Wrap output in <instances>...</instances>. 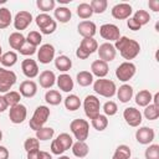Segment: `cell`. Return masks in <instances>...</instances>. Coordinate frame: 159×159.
<instances>
[{
	"instance_id": "obj_1",
	"label": "cell",
	"mask_w": 159,
	"mask_h": 159,
	"mask_svg": "<svg viewBox=\"0 0 159 159\" xmlns=\"http://www.w3.org/2000/svg\"><path fill=\"white\" fill-rule=\"evenodd\" d=\"M114 48H116V51H119L120 56L127 61L134 60L140 52L139 42L133 39H129L127 36H120L114 42Z\"/></svg>"
},
{
	"instance_id": "obj_2",
	"label": "cell",
	"mask_w": 159,
	"mask_h": 159,
	"mask_svg": "<svg viewBox=\"0 0 159 159\" xmlns=\"http://www.w3.org/2000/svg\"><path fill=\"white\" fill-rule=\"evenodd\" d=\"M93 89L97 94L106 97V98H112L116 92H117V86L112 80L107 78H98L93 81Z\"/></svg>"
},
{
	"instance_id": "obj_3",
	"label": "cell",
	"mask_w": 159,
	"mask_h": 159,
	"mask_svg": "<svg viewBox=\"0 0 159 159\" xmlns=\"http://www.w3.org/2000/svg\"><path fill=\"white\" fill-rule=\"evenodd\" d=\"M50 113L51 112H50V108L47 106H39L35 109L32 117L30 118V122H29L30 128L36 132L40 128L45 127V123L47 122V119L50 117Z\"/></svg>"
},
{
	"instance_id": "obj_4",
	"label": "cell",
	"mask_w": 159,
	"mask_h": 159,
	"mask_svg": "<svg viewBox=\"0 0 159 159\" xmlns=\"http://www.w3.org/2000/svg\"><path fill=\"white\" fill-rule=\"evenodd\" d=\"M70 130L78 142H84L89 134V123L82 118L73 119L70 123Z\"/></svg>"
},
{
	"instance_id": "obj_5",
	"label": "cell",
	"mask_w": 159,
	"mask_h": 159,
	"mask_svg": "<svg viewBox=\"0 0 159 159\" xmlns=\"http://www.w3.org/2000/svg\"><path fill=\"white\" fill-rule=\"evenodd\" d=\"M37 27L40 29V32L43 35H51L55 32V30L57 29V22L56 20H53L48 14L41 12L36 16L35 19Z\"/></svg>"
},
{
	"instance_id": "obj_6",
	"label": "cell",
	"mask_w": 159,
	"mask_h": 159,
	"mask_svg": "<svg viewBox=\"0 0 159 159\" xmlns=\"http://www.w3.org/2000/svg\"><path fill=\"white\" fill-rule=\"evenodd\" d=\"M99 109H101V102H99L98 97H96L94 94L86 96V98L83 99V111H84V114L89 119H93L94 117H97L99 114Z\"/></svg>"
},
{
	"instance_id": "obj_7",
	"label": "cell",
	"mask_w": 159,
	"mask_h": 159,
	"mask_svg": "<svg viewBox=\"0 0 159 159\" xmlns=\"http://www.w3.org/2000/svg\"><path fill=\"white\" fill-rule=\"evenodd\" d=\"M16 73L11 70H6L0 67V93H6L11 89V87L16 83Z\"/></svg>"
},
{
	"instance_id": "obj_8",
	"label": "cell",
	"mask_w": 159,
	"mask_h": 159,
	"mask_svg": "<svg viewBox=\"0 0 159 159\" xmlns=\"http://www.w3.org/2000/svg\"><path fill=\"white\" fill-rule=\"evenodd\" d=\"M135 72H137L135 65L133 62H130V61H124L117 67L116 77L122 82H127V81H129V80H132L134 77Z\"/></svg>"
},
{
	"instance_id": "obj_9",
	"label": "cell",
	"mask_w": 159,
	"mask_h": 159,
	"mask_svg": "<svg viewBox=\"0 0 159 159\" xmlns=\"http://www.w3.org/2000/svg\"><path fill=\"white\" fill-rule=\"evenodd\" d=\"M123 118L125 120V123L129 125V127H139L142 124V120H143V114L140 113L139 109L134 108V107H127L124 111H123Z\"/></svg>"
},
{
	"instance_id": "obj_10",
	"label": "cell",
	"mask_w": 159,
	"mask_h": 159,
	"mask_svg": "<svg viewBox=\"0 0 159 159\" xmlns=\"http://www.w3.org/2000/svg\"><path fill=\"white\" fill-rule=\"evenodd\" d=\"M99 35L102 39L107 40V42H116L120 37V31L119 27L114 24H103L99 27Z\"/></svg>"
},
{
	"instance_id": "obj_11",
	"label": "cell",
	"mask_w": 159,
	"mask_h": 159,
	"mask_svg": "<svg viewBox=\"0 0 159 159\" xmlns=\"http://www.w3.org/2000/svg\"><path fill=\"white\" fill-rule=\"evenodd\" d=\"M12 22H14V27L17 30V32H20L27 29L29 25L32 22V15L29 11L21 10L15 15V17L12 19Z\"/></svg>"
},
{
	"instance_id": "obj_12",
	"label": "cell",
	"mask_w": 159,
	"mask_h": 159,
	"mask_svg": "<svg viewBox=\"0 0 159 159\" xmlns=\"http://www.w3.org/2000/svg\"><path fill=\"white\" fill-rule=\"evenodd\" d=\"M37 60L42 65H47L55 60V47L51 43H43L37 50Z\"/></svg>"
},
{
	"instance_id": "obj_13",
	"label": "cell",
	"mask_w": 159,
	"mask_h": 159,
	"mask_svg": "<svg viewBox=\"0 0 159 159\" xmlns=\"http://www.w3.org/2000/svg\"><path fill=\"white\" fill-rule=\"evenodd\" d=\"M27 117V109L24 104L19 103L14 107H10L9 111V119L14 124H21Z\"/></svg>"
},
{
	"instance_id": "obj_14",
	"label": "cell",
	"mask_w": 159,
	"mask_h": 159,
	"mask_svg": "<svg viewBox=\"0 0 159 159\" xmlns=\"http://www.w3.org/2000/svg\"><path fill=\"white\" fill-rule=\"evenodd\" d=\"M97 52H98V60H102L104 62H111L116 58V55H117V51L114 48V45L111 43V42H104L102 45L98 46L97 48Z\"/></svg>"
},
{
	"instance_id": "obj_15",
	"label": "cell",
	"mask_w": 159,
	"mask_h": 159,
	"mask_svg": "<svg viewBox=\"0 0 159 159\" xmlns=\"http://www.w3.org/2000/svg\"><path fill=\"white\" fill-rule=\"evenodd\" d=\"M133 12V9L129 4L127 2H119L117 5H114L111 10V14L114 19L117 20H125V19H129L130 15Z\"/></svg>"
},
{
	"instance_id": "obj_16",
	"label": "cell",
	"mask_w": 159,
	"mask_h": 159,
	"mask_svg": "<svg viewBox=\"0 0 159 159\" xmlns=\"http://www.w3.org/2000/svg\"><path fill=\"white\" fill-rule=\"evenodd\" d=\"M154 138H155V132L150 127H139V129H137L135 132V139L139 144L143 145L152 144Z\"/></svg>"
},
{
	"instance_id": "obj_17",
	"label": "cell",
	"mask_w": 159,
	"mask_h": 159,
	"mask_svg": "<svg viewBox=\"0 0 159 159\" xmlns=\"http://www.w3.org/2000/svg\"><path fill=\"white\" fill-rule=\"evenodd\" d=\"M21 70H22V73L27 77V78H35L39 76V66H37V62L32 58H25L22 62H21Z\"/></svg>"
},
{
	"instance_id": "obj_18",
	"label": "cell",
	"mask_w": 159,
	"mask_h": 159,
	"mask_svg": "<svg viewBox=\"0 0 159 159\" xmlns=\"http://www.w3.org/2000/svg\"><path fill=\"white\" fill-rule=\"evenodd\" d=\"M19 93L25 98H32L37 93V84L32 80H26L20 83Z\"/></svg>"
},
{
	"instance_id": "obj_19",
	"label": "cell",
	"mask_w": 159,
	"mask_h": 159,
	"mask_svg": "<svg viewBox=\"0 0 159 159\" xmlns=\"http://www.w3.org/2000/svg\"><path fill=\"white\" fill-rule=\"evenodd\" d=\"M77 31L78 34L84 39V37H93L97 32V26L93 21L89 20H83L78 24L77 26Z\"/></svg>"
},
{
	"instance_id": "obj_20",
	"label": "cell",
	"mask_w": 159,
	"mask_h": 159,
	"mask_svg": "<svg viewBox=\"0 0 159 159\" xmlns=\"http://www.w3.org/2000/svg\"><path fill=\"white\" fill-rule=\"evenodd\" d=\"M108 63L102 60H96L91 65V73L98 78H104L108 75Z\"/></svg>"
},
{
	"instance_id": "obj_21",
	"label": "cell",
	"mask_w": 159,
	"mask_h": 159,
	"mask_svg": "<svg viewBox=\"0 0 159 159\" xmlns=\"http://www.w3.org/2000/svg\"><path fill=\"white\" fill-rule=\"evenodd\" d=\"M39 83L42 88H51L55 83H56V75L53 71H50V70H45L40 73L39 76Z\"/></svg>"
},
{
	"instance_id": "obj_22",
	"label": "cell",
	"mask_w": 159,
	"mask_h": 159,
	"mask_svg": "<svg viewBox=\"0 0 159 159\" xmlns=\"http://www.w3.org/2000/svg\"><path fill=\"white\" fill-rule=\"evenodd\" d=\"M56 83H57V87L66 93L71 92L75 86L72 77L68 73H61L58 77H56Z\"/></svg>"
},
{
	"instance_id": "obj_23",
	"label": "cell",
	"mask_w": 159,
	"mask_h": 159,
	"mask_svg": "<svg viewBox=\"0 0 159 159\" xmlns=\"http://www.w3.org/2000/svg\"><path fill=\"white\" fill-rule=\"evenodd\" d=\"M119 102L122 103H128L132 98H133V94H134V91H133V87L130 84H122L119 88H117V92H116Z\"/></svg>"
},
{
	"instance_id": "obj_24",
	"label": "cell",
	"mask_w": 159,
	"mask_h": 159,
	"mask_svg": "<svg viewBox=\"0 0 159 159\" xmlns=\"http://www.w3.org/2000/svg\"><path fill=\"white\" fill-rule=\"evenodd\" d=\"M53 15H55V19L57 21H60L61 24H66L71 20L72 17V12L68 7L66 6H58V7H55L53 10Z\"/></svg>"
},
{
	"instance_id": "obj_25",
	"label": "cell",
	"mask_w": 159,
	"mask_h": 159,
	"mask_svg": "<svg viewBox=\"0 0 159 159\" xmlns=\"http://www.w3.org/2000/svg\"><path fill=\"white\" fill-rule=\"evenodd\" d=\"M53 61H55V67H56L58 71L63 72V73H66L67 71H70L71 67H72V60H71L68 56H66V55L57 56Z\"/></svg>"
},
{
	"instance_id": "obj_26",
	"label": "cell",
	"mask_w": 159,
	"mask_h": 159,
	"mask_svg": "<svg viewBox=\"0 0 159 159\" xmlns=\"http://www.w3.org/2000/svg\"><path fill=\"white\" fill-rule=\"evenodd\" d=\"M25 42H26V39H25V36H24L21 32L15 31V32L10 34V36H9V45H10V47H11L12 50L19 51L20 47H21Z\"/></svg>"
},
{
	"instance_id": "obj_27",
	"label": "cell",
	"mask_w": 159,
	"mask_h": 159,
	"mask_svg": "<svg viewBox=\"0 0 159 159\" xmlns=\"http://www.w3.org/2000/svg\"><path fill=\"white\" fill-rule=\"evenodd\" d=\"M80 47L91 56L92 53H94L97 51L98 42L94 40V37H84V39H82V41L80 43Z\"/></svg>"
},
{
	"instance_id": "obj_28",
	"label": "cell",
	"mask_w": 159,
	"mask_h": 159,
	"mask_svg": "<svg viewBox=\"0 0 159 159\" xmlns=\"http://www.w3.org/2000/svg\"><path fill=\"white\" fill-rule=\"evenodd\" d=\"M71 149H72L73 155L77 157V158H84L89 153V148H88V145H87L86 142H78L77 140L76 143L72 144Z\"/></svg>"
},
{
	"instance_id": "obj_29",
	"label": "cell",
	"mask_w": 159,
	"mask_h": 159,
	"mask_svg": "<svg viewBox=\"0 0 159 159\" xmlns=\"http://www.w3.org/2000/svg\"><path fill=\"white\" fill-rule=\"evenodd\" d=\"M152 93L148 89H142L135 94V103L139 107H147L148 104L152 103Z\"/></svg>"
},
{
	"instance_id": "obj_30",
	"label": "cell",
	"mask_w": 159,
	"mask_h": 159,
	"mask_svg": "<svg viewBox=\"0 0 159 159\" xmlns=\"http://www.w3.org/2000/svg\"><path fill=\"white\" fill-rule=\"evenodd\" d=\"M45 101L50 106H58L62 102V96L57 89H48L45 93Z\"/></svg>"
},
{
	"instance_id": "obj_31",
	"label": "cell",
	"mask_w": 159,
	"mask_h": 159,
	"mask_svg": "<svg viewBox=\"0 0 159 159\" xmlns=\"http://www.w3.org/2000/svg\"><path fill=\"white\" fill-rule=\"evenodd\" d=\"M63 103H65V107L66 109L73 112V111H77L80 107H81V99L76 94H68L65 99H63Z\"/></svg>"
},
{
	"instance_id": "obj_32",
	"label": "cell",
	"mask_w": 159,
	"mask_h": 159,
	"mask_svg": "<svg viewBox=\"0 0 159 159\" xmlns=\"http://www.w3.org/2000/svg\"><path fill=\"white\" fill-rule=\"evenodd\" d=\"M17 62V53L15 51H7L4 52L1 55V61L0 63L2 65V67H12L15 63Z\"/></svg>"
},
{
	"instance_id": "obj_33",
	"label": "cell",
	"mask_w": 159,
	"mask_h": 159,
	"mask_svg": "<svg viewBox=\"0 0 159 159\" xmlns=\"http://www.w3.org/2000/svg\"><path fill=\"white\" fill-rule=\"evenodd\" d=\"M76 80L81 87H88L93 83V75L89 71H81L77 73Z\"/></svg>"
},
{
	"instance_id": "obj_34",
	"label": "cell",
	"mask_w": 159,
	"mask_h": 159,
	"mask_svg": "<svg viewBox=\"0 0 159 159\" xmlns=\"http://www.w3.org/2000/svg\"><path fill=\"white\" fill-rule=\"evenodd\" d=\"M132 150L127 144H120L116 148L112 159H130Z\"/></svg>"
},
{
	"instance_id": "obj_35",
	"label": "cell",
	"mask_w": 159,
	"mask_h": 159,
	"mask_svg": "<svg viewBox=\"0 0 159 159\" xmlns=\"http://www.w3.org/2000/svg\"><path fill=\"white\" fill-rule=\"evenodd\" d=\"M91 124H92V127L96 130L102 132V130H104L108 127V118L104 114H101L99 113L97 117H94L93 119H91Z\"/></svg>"
},
{
	"instance_id": "obj_36",
	"label": "cell",
	"mask_w": 159,
	"mask_h": 159,
	"mask_svg": "<svg viewBox=\"0 0 159 159\" xmlns=\"http://www.w3.org/2000/svg\"><path fill=\"white\" fill-rule=\"evenodd\" d=\"M11 22H12L11 11L7 7H0V30L9 27Z\"/></svg>"
},
{
	"instance_id": "obj_37",
	"label": "cell",
	"mask_w": 159,
	"mask_h": 159,
	"mask_svg": "<svg viewBox=\"0 0 159 159\" xmlns=\"http://www.w3.org/2000/svg\"><path fill=\"white\" fill-rule=\"evenodd\" d=\"M76 12L78 15V17L86 20V19H89L92 15H93V10L91 7V5L88 2H81L77 5V9H76Z\"/></svg>"
},
{
	"instance_id": "obj_38",
	"label": "cell",
	"mask_w": 159,
	"mask_h": 159,
	"mask_svg": "<svg viewBox=\"0 0 159 159\" xmlns=\"http://www.w3.org/2000/svg\"><path fill=\"white\" fill-rule=\"evenodd\" d=\"M36 133V138L40 140H50L52 139L53 134H55V129L52 127H42L39 130L35 132Z\"/></svg>"
},
{
	"instance_id": "obj_39",
	"label": "cell",
	"mask_w": 159,
	"mask_h": 159,
	"mask_svg": "<svg viewBox=\"0 0 159 159\" xmlns=\"http://www.w3.org/2000/svg\"><path fill=\"white\" fill-rule=\"evenodd\" d=\"M4 98L7 103L9 107H14L16 104L20 103V99H21V94L17 92V91H9L4 94Z\"/></svg>"
},
{
	"instance_id": "obj_40",
	"label": "cell",
	"mask_w": 159,
	"mask_h": 159,
	"mask_svg": "<svg viewBox=\"0 0 159 159\" xmlns=\"http://www.w3.org/2000/svg\"><path fill=\"white\" fill-rule=\"evenodd\" d=\"M132 17H133L140 26H144V25H147V24L150 21V15H149V12H148L147 10H137Z\"/></svg>"
},
{
	"instance_id": "obj_41",
	"label": "cell",
	"mask_w": 159,
	"mask_h": 159,
	"mask_svg": "<svg viewBox=\"0 0 159 159\" xmlns=\"http://www.w3.org/2000/svg\"><path fill=\"white\" fill-rule=\"evenodd\" d=\"M143 114L148 120H155L159 117V107H155L153 103H150L147 107H144Z\"/></svg>"
},
{
	"instance_id": "obj_42",
	"label": "cell",
	"mask_w": 159,
	"mask_h": 159,
	"mask_svg": "<svg viewBox=\"0 0 159 159\" xmlns=\"http://www.w3.org/2000/svg\"><path fill=\"white\" fill-rule=\"evenodd\" d=\"M89 5L93 10V14H103L107 10L108 1L107 0H92Z\"/></svg>"
},
{
	"instance_id": "obj_43",
	"label": "cell",
	"mask_w": 159,
	"mask_h": 159,
	"mask_svg": "<svg viewBox=\"0 0 159 159\" xmlns=\"http://www.w3.org/2000/svg\"><path fill=\"white\" fill-rule=\"evenodd\" d=\"M56 139H57L58 143L62 145V148L65 149V152L68 150V149H71V147H72V144H73V138H72L68 133H61V134L57 135Z\"/></svg>"
},
{
	"instance_id": "obj_44",
	"label": "cell",
	"mask_w": 159,
	"mask_h": 159,
	"mask_svg": "<svg viewBox=\"0 0 159 159\" xmlns=\"http://www.w3.org/2000/svg\"><path fill=\"white\" fill-rule=\"evenodd\" d=\"M25 39H26V42H29L30 45H32L35 47L40 46L42 42V35L39 31H30Z\"/></svg>"
},
{
	"instance_id": "obj_45",
	"label": "cell",
	"mask_w": 159,
	"mask_h": 159,
	"mask_svg": "<svg viewBox=\"0 0 159 159\" xmlns=\"http://www.w3.org/2000/svg\"><path fill=\"white\" fill-rule=\"evenodd\" d=\"M36 6L45 14H47L51 10H55L56 2L55 0H37L36 1Z\"/></svg>"
},
{
	"instance_id": "obj_46",
	"label": "cell",
	"mask_w": 159,
	"mask_h": 159,
	"mask_svg": "<svg viewBox=\"0 0 159 159\" xmlns=\"http://www.w3.org/2000/svg\"><path fill=\"white\" fill-rule=\"evenodd\" d=\"M145 159H159V144H149L144 152Z\"/></svg>"
},
{
	"instance_id": "obj_47",
	"label": "cell",
	"mask_w": 159,
	"mask_h": 159,
	"mask_svg": "<svg viewBox=\"0 0 159 159\" xmlns=\"http://www.w3.org/2000/svg\"><path fill=\"white\" fill-rule=\"evenodd\" d=\"M103 112H104V116L106 117H112L114 116L117 112H118V106L116 102L113 101H107L104 104H103Z\"/></svg>"
},
{
	"instance_id": "obj_48",
	"label": "cell",
	"mask_w": 159,
	"mask_h": 159,
	"mask_svg": "<svg viewBox=\"0 0 159 159\" xmlns=\"http://www.w3.org/2000/svg\"><path fill=\"white\" fill-rule=\"evenodd\" d=\"M24 149L27 152H31V150H35V149H40V142L36 137H29L25 143H24Z\"/></svg>"
},
{
	"instance_id": "obj_49",
	"label": "cell",
	"mask_w": 159,
	"mask_h": 159,
	"mask_svg": "<svg viewBox=\"0 0 159 159\" xmlns=\"http://www.w3.org/2000/svg\"><path fill=\"white\" fill-rule=\"evenodd\" d=\"M19 52H20V55H24V56H32L34 53L37 52V47L30 45L29 42H25V43L20 47Z\"/></svg>"
},
{
	"instance_id": "obj_50",
	"label": "cell",
	"mask_w": 159,
	"mask_h": 159,
	"mask_svg": "<svg viewBox=\"0 0 159 159\" xmlns=\"http://www.w3.org/2000/svg\"><path fill=\"white\" fill-rule=\"evenodd\" d=\"M50 149H51V153L55 154V155H62V154L65 153V149L62 148V145L58 143L57 139H53V140L51 142V147H50Z\"/></svg>"
},
{
	"instance_id": "obj_51",
	"label": "cell",
	"mask_w": 159,
	"mask_h": 159,
	"mask_svg": "<svg viewBox=\"0 0 159 159\" xmlns=\"http://www.w3.org/2000/svg\"><path fill=\"white\" fill-rule=\"evenodd\" d=\"M127 26L129 27V30H132V31H138V30H140L142 29V26L133 19V17H129V19H127Z\"/></svg>"
},
{
	"instance_id": "obj_52",
	"label": "cell",
	"mask_w": 159,
	"mask_h": 159,
	"mask_svg": "<svg viewBox=\"0 0 159 159\" xmlns=\"http://www.w3.org/2000/svg\"><path fill=\"white\" fill-rule=\"evenodd\" d=\"M148 6L150 7V10H153L154 12L159 11V0H149Z\"/></svg>"
},
{
	"instance_id": "obj_53",
	"label": "cell",
	"mask_w": 159,
	"mask_h": 159,
	"mask_svg": "<svg viewBox=\"0 0 159 159\" xmlns=\"http://www.w3.org/2000/svg\"><path fill=\"white\" fill-rule=\"evenodd\" d=\"M9 149L4 145H0V159H9Z\"/></svg>"
},
{
	"instance_id": "obj_54",
	"label": "cell",
	"mask_w": 159,
	"mask_h": 159,
	"mask_svg": "<svg viewBox=\"0 0 159 159\" xmlns=\"http://www.w3.org/2000/svg\"><path fill=\"white\" fill-rule=\"evenodd\" d=\"M39 157H40V149L27 152V159H39Z\"/></svg>"
},
{
	"instance_id": "obj_55",
	"label": "cell",
	"mask_w": 159,
	"mask_h": 159,
	"mask_svg": "<svg viewBox=\"0 0 159 159\" xmlns=\"http://www.w3.org/2000/svg\"><path fill=\"white\" fill-rule=\"evenodd\" d=\"M7 108H9V106H7V103H6L5 98H4V96H0V113L5 112Z\"/></svg>"
},
{
	"instance_id": "obj_56",
	"label": "cell",
	"mask_w": 159,
	"mask_h": 159,
	"mask_svg": "<svg viewBox=\"0 0 159 159\" xmlns=\"http://www.w3.org/2000/svg\"><path fill=\"white\" fill-rule=\"evenodd\" d=\"M39 159H52V155L45 150H40V157Z\"/></svg>"
},
{
	"instance_id": "obj_57",
	"label": "cell",
	"mask_w": 159,
	"mask_h": 159,
	"mask_svg": "<svg viewBox=\"0 0 159 159\" xmlns=\"http://www.w3.org/2000/svg\"><path fill=\"white\" fill-rule=\"evenodd\" d=\"M152 101H153V104H154L155 107H159V93H158V92H157V93L153 96Z\"/></svg>"
},
{
	"instance_id": "obj_58",
	"label": "cell",
	"mask_w": 159,
	"mask_h": 159,
	"mask_svg": "<svg viewBox=\"0 0 159 159\" xmlns=\"http://www.w3.org/2000/svg\"><path fill=\"white\" fill-rule=\"evenodd\" d=\"M57 159H70V157H67V155H58Z\"/></svg>"
},
{
	"instance_id": "obj_59",
	"label": "cell",
	"mask_w": 159,
	"mask_h": 159,
	"mask_svg": "<svg viewBox=\"0 0 159 159\" xmlns=\"http://www.w3.org/2000/svg\"><path fill=\"white\" fill-rule=\"evenodd\" d=\"M71 0H58V2H61V4H67V2H70Z\"/></svg>"
},
{
	"instance_id": "obj_60",
	"label": "cell",
	"mask_w": 159,
	"mask_h": 159,
	"mask_svg": "<svg viewBox=\"0 0 159 159\" xmlns=\"http://www.w3.org/2000/svg\"><path fill=\"white\" fill-rule=\"evenodd\" d=\"M1 55H2V48H1V46H0V61H1Z\"/></svg>"
},
{
	"instance_id": "obj_61",
	"label": "cell",
	"mask_w": 159,
	"mask_h": 159,
	"mask_svg": "<svg viewBox=\"0 0 159 159\" xmlns=\"http://www.w3.org/2000/svg\"><path fill=\"white\" fill-rule=\"evenodd\" d=\"M1 140H2V132L0 130V142H1Z\"/></svg>"
},
{
	"instance_id": "obj_62",
	"label": "cell",
	"mask_w": 159,
	"mask_h": 159,
	"mask_svg": "<svg viewBox=\"0 0 159 159\" xmlns=\"http://www.w3.org/2000/svg\"><path fill=\"white\" fill-rule=\"evenodd\" d=\"M135 159H138V158H135Z\"/></svg>"
}]
</instances>
